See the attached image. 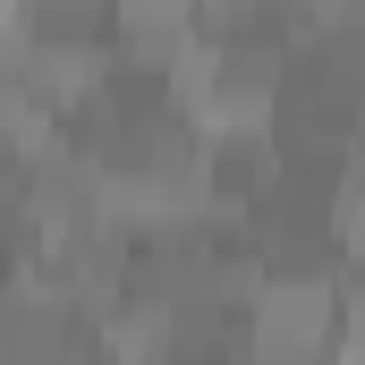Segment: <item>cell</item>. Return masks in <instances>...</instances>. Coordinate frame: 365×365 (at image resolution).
I'll use <instances>...</instances> for the list:
<instances>
[{"label":"cell","instance_id":"1","mask_svg":"<svg viewBox=\"0 0 365 365\" xmlns=\"http://www.w3.org/2000/svg\"><path fill=\"white\" fill-rule=\"evenodd\" d=\"M280 77H289V34H272L264 17H204L187 60L170 68L179 102L204 128H238V119H264L272 110Z\"/></svg>","mask_w":365,"mask_h":365},{"label":"cell","instance_id":"2","mask_svg":"<svg viewBox=\"0 0 365 365\" xmlns=\"http://www.w3.org/2000/svg\"><path fill=\"white\" fill-rule=\"evenodd\" d=\"M110 204L136 221V230H162V221H187L204 212V119L195 110H170L162 128H145L119 162H110Z\"/></svg>","mask_w":365,"mask_h":365},{"label":"cell","instance_id":"3","mask_svg":"<svg viewBox=\"0 0 365 365\" xmlns=\"http://www.w3.org/2000/svg\"><path fill=\"white\" fill-rule=\"evenodd\" d=\"M9 187H17V204L34 212L43 247H51L60 230L93 221V212H110V170L93 162V153L68 136V128H43V136H26V145H17V170H9Z\"/></svg>","mask_w":365,"mask_h":365},{"label":"cell","instance_id":"4","mask_svg":"<svg viewBox=\"0 0 365 365\" xmlns=\"http://www.w3.org/2000/svg\"><path fill=\"white\" fill-rule=\"evenodd\" d=\"M102 349H110V314L102 306L60 289L43 264L17 280V297L0 314V357H102Z\"/></svg>","mask_w":365,"mask_h":365},{"label":"cell","instance_id":"5","mask_svg":"<svg viewBox=\"0 0 365 365\" xmlns=\"http://www.w3.org/2000/svg\"><path fill=\"white\" fill-rule=\"evenodd\" d=\"M255 357H340V280H264L247 297Z\"/></svg>","mask_w":365,"mask_h":365},{"label":"cell","instance_id":"6","mask_svg":"<svg viewBox=\"0 0 365 365\" xmlns=\"http://www.w3.org/2000/svg\"><path fill=\"white\" fill-rule=\"evenodd\" d=\"M128 264H136V221L110 204V212H93V221H77V230H60L51 247H43V272L60 280V289H77L86 306H119V280H128Z\"/></svg>","mask_w":365,"mask_h":365},{"label":"cell","instance_id":"7","mask_svg":"<svg viewBox=\"0 0 365 365\" xmlns=\"http://www.w3.org/2000/svg\"><path fill=\"white\" fill-rule=\"evenodd\" d=\"M280 170V145L264 119H238V128H204V195H212V212H247L264 179Z\"/></svg>","mask_w":365,"mask_h":365},{"label":"cell","instance_id":"8","mask_svg":"<svg viewBox=\"0 0 365 365\" xmlns=\"http://www.w3.org/2000/svg\"><path fill=\"white\" fill-rule=\"evenodd\" d=\"M195 26H204V0H110L119 60H136V68H162V77L187 60Z\"/></svg>","mask_w":365,"mask_h":365},{"label":"cell","instance_id":"9","mask_svg":"<svg viewBox=\"0 0 365 365\" xmlns=\"http://www.w3.org/2000/svg\"><path fill=\"white\" fill-rule=\"evenodd\" d=\"M340 357H365V255L340 272Z\"/></svg>","mask_w":365,"mask_h":365},{"label":"cell","instance_id":"10","mask_svg":"<svg viewBox=\"0 0 365 365\" xmlns=\"http://www.w3.org/2000/svg\"><path fill=\"white\" fill-rule=\"evenodd\" d=\"M340 238H349V255H365V153H349V170H340Z\"/></svg>","mask_w":365,"mask_h":365},{"label":"cell","instance_id":"11","mask_svg":"<svg viewBox=\"0 0 365 365\" xmlns=\"http://www.w3.org/2000/svg\"><path fill=\"white\" fill-rule=\"evenodd\" d=\"M357 153H365V102H357Z\"/></svg>","mask_w":365,"mask_h":365}]
</instances>
